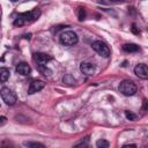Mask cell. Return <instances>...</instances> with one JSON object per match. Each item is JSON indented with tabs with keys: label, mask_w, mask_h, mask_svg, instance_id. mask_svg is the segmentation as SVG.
<instances>
[{
	"label": "cell",
	"mask_w": 148,
	"mask_h": 148,
	"mask_svg": "<svg viewBox=\"0 0 148 148\" xmlns=\"http://www.w3.org/2000/svg\"><path fill=\"white\" fill-rule=\"evenodd\" d=\"M134 74L136 76H139L142 80H147L148 79V68L146 64H138L134 67Z\"/></svg>",
	"instance_id": "52a82bcc"
},
{
	"label": "cell",
	"mask_w": 148,
	"mask_h": 148,
	"mask_svg": "<svg viewBox=\"0 0 148 148\" xmlns=\"http://www.w3.org/2000/svg\"><path fill=\"white\" fill-rule=\"evenodd\" d=\"M45 87V82L42 81V80H34L30 82L29 84V88H28V94L29 95H32L39 90H42L43 88Z\"/></svg>",
	"instance_id": "ba28073f"
},
{
	"label": "cell",
	"mask_w": 148,
	"mask_h": 148,
	"mask_svg": "<svg viewBox=\"0 0 148 148\" xmlns=\"http://www.w3.org/2000/svg\"><path fill=\"white\" fill-rule=\"evenodd\" d=\"M15 71H16V73H18V74H21V75H24V76H25V75L30 74L31 68H30V66H29L27 62H20V64H17V65H16Z\"/></svg>",
	"instance_id": "30bf717a"
},
{
	"label": "cell",
	"mask_w": 148,
	"mask_h": 148,
	"mask_svg": "<svg viewBox=\"0 0 148 148\" xmlns=\"http://www.w3.org/2000/svg\"><path fill=\"white\" fill-rule=\"evenodd\" d=\"M6 123H7V118L3 117V116H1V117H0V126H1V125H5Z\"/></svg>",
	"instance_id": "44dd1931"
},
{
	"label": "cell",
	"mask_w": 148,
	"mask_h": 148,
	"mask_svg": "<svg viewBox=\"0 0 148 148\" xmlns=\"http://www.w3.org/2000/svg\"><path fill=\"white\" fill-rule=\"evenodd\" d=\"M132 31H133L134 34H136V35L140 32V31H138V30H136V25H135V24H133V25H132Z\"/></svg>",
	"instance_id": "7402d4cb"
},
{
	"label": "cell",
	"mask_w": 148,
	"mask_h": 148,
	"mask_svg": "<svg viewBox=\"0 0 148 148\" xmlns=\"http://www.w3.org/2000/svg\"><path fill=\"white\" fill-rule=\"evenodd\" d=\"M123 147L124 148H126V147H136V145H124Z\"/></svg>",
	"instance_id": "603a6c76"
},
{
	"label": "cell",
	"mask_w": 148,
	"mask_h": 148,
	"mask_svg": "<svg viewBox=\"0 0 148 148\" xmlns=\"http://www.w3.org/2000/svg\"><path fill=\"white\" fill-rule=\"evenodd\" d=\"M0 95H1L2 101H3L7 105H14V104L16 103V101H17L16 94H15L12 89H9V88H7V87L1 88Z\"/></svg>",
	"instance_id": "277c9868"
},
{
	"label": "cell",
	"mask_w": 148,
	"mask_h": 148,
	"mask_svg": "<svg viewBox=\"0 0 148 148\" xmlns=\"http://www.w3.org/2000/svg\"><path fill=\"white\" fill-rule=\"evenodd\" d=\"M39 16H40V10L38 8H35L32 10H30V12H25V13L18 14V16L14 21V25L15 27H21V25H24L27 23L35 22Z\"/></svg>",
	"instance_id": "6da1fadb"
},
{
	"label": "cell",
	"mask_w": 148,
	"mask_h": 148,
	"mask_svg": "<svg viewBox=\"0 0 148 148\" xmlns=\"http://www.w3.org/2000/svg\"><path fill=\"white\" fill-rule=\"evenodd\" d=\"M62 82H64L65 84H67V86H73V84L75 83V79L73 77V75L66 74V75L62 77Z\"/></svg>",
	"instance_id": "5bb4252c"
},
{
	"label": "cell",
	"mask_w": 148,
	"mask_h": 148,
	"mask_svg": "<svg viewBox=\"0 0 148 148\" xmlns=\"http://www.w3.org/2000/svg\"><path fill=\"white\" fill-rule=\"evenodd\" d=\"M59 42L65 45V46H72L77 44L79 42V37L76 35V32L72 31V30H67V31H62L59 36Z\"/></svg>",
	"instance_id": "7a4b0ae2"
},
{
	"label": "cell",
	"mask_w": 148,
	"mask_h": 148,
	"mask_svg": "<svg viewBox=\"0 0 148 148\" xmlns=\"http://www.w3.org/2000/svg\"><path fill=\"white\" fill-rule=\"evenodd\" d=\"M10 72L6 67H0V82H6L9 79Z\"/></svg>",
	"instance_id": "7c38bea8"
},
{
	"label": "cell",
	"mask_w": 148,
	"mask_h": 148,
	"mask_svg": "<svg viewBox=\"0 0 148 148\" xmlns=\"http://www.w3.org/2000/svg\"><path fill=\"white\" fill-rule=\"evenodd\" d=\"M125 0H98L99 3H104V5H116V3H121Z\"/></svg>",
	"instance_id": "2e32d148"
},
{
	"label": "cell",
	"mask_w": 148,
	"mask_h": 148,
	"mask_svg": "<svg viewBox=\"0 0 148 148\" xmlns=\"http://www.w3.org/2000/svg\"><path fill=\"white\" fill-rule=\"evenodd\" d=\"M51 59H52V57L49 56V54H46V53H43V52H36V53H34V60L37 64H46Z\"/></svg>",
	"instance_id": "9c48e42d"
},
{
	"label": "cell",
	"mask_w": 148,
	"mask_h": 148,
	"mask_svg": "<svg viewBox=\"0 0 148 148\" xmlns=\"http://www.w3.org/2000/svg\"><path fill=\"white\" fill-rule=\"evenodd\" d=\"M91 46H92V49H94L101 57L108 58V57L110 56V53H111L109 46H108L104 42H102V40H95V42L92 43Z\"/></svg>",
	"instance_id": "5b68a950"
},
{
	"label": "cell",
	"mask_w": 148,
	"mask_h": 148,
	"mask_svg": "<svg viewBox=\"0 0 148 148\" xmlns=\"http://www.w3.org/2000/svg\"><path fill=\"white\" fill-rule=\"evenodd\" d=\"M88 142H89V138H84V140H81L80 142L75 143V147H87L88 146Z\"/></svg>",
	"instance_id": "ac0fdd59"
},
{
	"label": "cell",
	"mask_w": 148,
	"mask_h": 148,
	"mask_svg": "<svg viewBox=\"0 0 148 148\" xmlns=\"http://www.w3.org/2000/svg\"><path fill=\"white\" fill-rule=\"evenodd\" d=\"M123 50H124L125 52L132 53V52H138V51L140 50V47H139L136 44L130 43V44H124V45H123Z\"/></svg>",
	"instance_id": "8fae6325"
},
{
	"label": "cell",
	"mask_w": 148,
	"mask_h": 148,
	"mask_svg": "<svg viewBox=\"0 0 148 148\" xmlns=\"http://www.w3.org/2000/svg\"><path fill=\"white\" fill-rule=\"evenodd\" d=\"M86 17V10L84 8H79V20L80 21H83Z\"/></svg>",
	"instance_id": "d6986e66"
},
{
	"label": "cell",
	"mask_w": 148,
	"mask_h": 148,
	"mask_svg": "<svg viewBox=\"0 0 148 148\" xmlns=\"http://www.w3.org/2000/svg\"><path fill=\"white\" fill-rule=\"evenodd\" d=\"M80 71L81 73H83L84 75H92L95 74V71H96V66L92 64V62H88V61H83L80 64Z\"/></svg>",
	"instance_id": "8992f818"
},
{
	"label": "cell",
	"mask_w": 148,
	"mask_h": 148,
	"mask_svg": "<svg viewBox=\"0 0 148 148\" xmlns=\"http://www.w3.org/2000/svg\"><path fill=\"white\" fill-rule=\"evenodd\" d=\"M136 90H138V88H136V86L133 81L124 80L119 84V91L124 96H133V95H135Z\"/></svg>",
	"instance_id": "3957f363"
},
{
	"label": "cell",
	"mask_w": 148,
	"mask_h": 148,
	"mask_svg": "<svg viewBox=\"0 0 148 148\" xmlns=\"http://www.w3.org/2000/svg\"><path fill=\"white\" fill-rule=\"evenodd\" d=\"M10 1H13V2H16V1H18V0H10Z\"/></svg>",
	"instance_id": "cb8c5ba5"
},
{
	"label": "cell",
	"mask_w": 148,
	"mask_h": 148,
	"mask_svg": "<svg viewBox=\"0 0 148 148\" xmlns=\"http://www.w3.org/2000/svg\"><path fill=\"white\" fill-rule=\"evenodd\" d=\"M125 116H126V118H127L128 120H134V119L136 118V116H135L133 112H131V111H125Z\"/></svg>",
	"instance_id": "ffe728a7"
},
{
	"label": "cell",
	"mask_w": 148,
	"mask_h": 148,
	"mask_svg": "<svg viewBox=\"0 0 148 148\" xmlns=\"http://www.w3.org/2000/svg\"><path fill=\"white\" fill-rule=\"evenodd\" d=\"M23 146H24V147H28V148H44V145H43V143H39V142H31V141L23 142Z\"/></svg>",
	"instance_id": "9a60e30c"
},
{
	"label": "cell",
	"mask_w": 148,
	"mask_h": 148,
	"mask_svg": "<svg viewBox=\"0 0 148 148\" xmlns=\"http://www.w3.org/2000/svg\"><path fill=\"white\" fill-rule=\"evenodd\" d=\"M96 146H97L98 148H108V147L110 146V143H109L106 140L101 139V140H98V141L96 142Z\"/></svg>",
	"instance_id": "e0dca14e"
},
{
	"label": "cell",
	"mask_w": 148,
	"mask_h": 148,
	"mask_svg": "<svg viewBox=\"0 0 148 148\" xmlns=\"http://www.w3.org/2000/svg\"><path fill=\"white\" fill-rule=\"evenodd\" d=\"M37 68H38V71H39L43 75L50 76V75L52 74V71H51L49 67H46V64H37Z\"/></svg>",
	"instance_id": "4fadbf2b"
}]
</instances>
